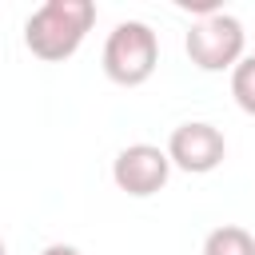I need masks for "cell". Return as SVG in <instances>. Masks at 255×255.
I'll return each instance as SVG.
<instances>
[{
	"label": "cell",
	"instance_id": "cell-1",
	"mask_svg": "<svg viewBox=\"0 0 255 255\" xmlns=\"http://www.w3.org/2000/svg\"><path fill=\"white\" fill-rule=\"evenodd\" d=\"M96 24L92 0H48L24 20V44L36 60H68Z\"/></svg>",
	"mask_w": 255,
	"mask_h": 255
},
{
	"label": "cell",
	"instance_id": "cell-2",
	"mask_svg": "<svg viewBox=\"0 0 255 255\" xmlns=\"http://www.w3.org/2000/svg\"><path fill=\"white\" fill-rule=\"evenodd\" d=\"M159 64V40L143 20H120L104 40V76L120 88H139Z\"/></svg>",
	"mask_w": 255,
	"mask_h": 255
},
{
	"label": "cell",
	"instance_id": "cell-3",
	"mask_svg": "<svg viewBox=\"0 0 255 255\" xmlns=\"http://www.w3.org/2000/svg\"><path fill=\"white\" fill-rule=\"evenodd\" d=\"M183 48H187V60L199 72H235L243 64L247 32L231 12H211L199 24H191Z\"/></svg>",
	"mask_w": 255,
	"mask_h": 255
},
{
	"label": "cell",
	"instance_id": "cell-4",
	"mask_svg": "<svg viewBox=\"0 0 255 255\" xmlns=\"http://www.w3.org/2000/svg\"><path fill=\"white\" fill-rule=\"evenodd\" d=\"M167 155H171V167H179L187 175H207V171H215L223 163L227 139H223V131L215 124L187 120L167 135Z\"/></svg>",
	"mask_w": 255,
	"mask_h": 255
},
{
	"label": "cell",
	"instance_id": "cell-5",
	"mask_svg": "<svg viewBox=\"0 0 255 255\" xmlns=\"http://www.w3.org/2000/svg\"><path fill=\"white\" fill-rule=\"evenodd\" d=\"M171 175V155L167 147H155V143H128L116 159H112V179L120 191L135 195V199H147L155 195Z\"/></svg>",
	"mask_w": 255,
	"mask_h": 255
},
{
	"label": "cell",
	"instance_id": "cell-6",
	"mask_svg": "<svg viewBox=\"0 0 255 255\" xmlns=\"http://www.w3.org/2000/svg\"><path fill=\"white\" fill-rule=\"evenodd\" d=\"M203 255H255V239H251V231L223 223L203 239Z\"/></svg>",
	"mask_w": 255,
	"mask_h": 255
},
{
	"label": "cell",
	"instance_id": "cell-7",
	"mask_svg": "<svg viewBox=\"0 0 255 255\" xmlns=\"http://www.w3.org/2000/svg\"><path fill=\"white\" fill-rule=\"evenodd\" d=\"M231 96L247 116H255V56H243V64L231 72Z\"/></svg>",
	"mask_w": 255,
	"mask_h": 255
},
{
	"label": "cell",
	"instance_id": "cell-8",
	"mask_svg": "<svg viewBox=\"0 0 255 255\" xmlns=\"http://www.w3.org/2000/svg\"><path fill=\"white\" fill-rule=\"evenodd\" d=\"M40 255H84V251H76V247H68V243H52V247H44Z\"/></svg>",
	"mask_w": 255,
	"mask_h": 255
}]
</instances>
